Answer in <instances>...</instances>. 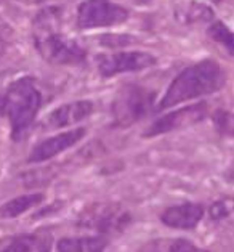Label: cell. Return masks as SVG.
<instances>
[{"instance_id":"obj_10","label":"cell","mask_w":234,"mask_h":252,"mask_svg":"<svg viewBox=\"0 0 234 252\" xmlns=\"http://www.w3.org/2000/svg\"><path fill=\"white\" fill-rule=\"evenodd\" d=\"M93 113V103L87 100L66 103L57 108L47 116V126L50 128H61L67 126H74L77 122L87 119Z\"/></svg>"},{"instance_id":"obj_13","label":"cell","mask_w":234,"mask_h":252,"mask_svg":"<svg viewBox=\"0 0 234 252\" xmlns=\"http://www.w3.org/2000/svg\"><path fill=\"white\" fill-rule=\"evenodd\" d=\"M44 199H45V196L42 193L24 194V196H18V198L10 199L8 202H5L3 206H0V220L20 217V215H23L26 211H29V209L42 204Z\"/></svg>"},{"instance_id":"obj_2","label":"cell","mask_w":234,"mask_h":252,"mask_svg":"<svg viewBox=\"0 0 234 252\" xmlns=\"http://www.w3.org/2000/svg\"><path fill=\"white\" fill-rule=\"evenodd\" d=\"M58 11L52 8L40 13L35 23V47L48 63L59 66H79L87 60V52L76 40L66 37L57 29Z\"/></svg>"},{"instance_id":"obj_3","label":"cell","mask_w":234,"mask_h":252,"mask_svg":"<svg viewBox=\"0 0 234 252\" xmlns=\"http://www.w3.org/2000/svg\"><path fill=\"white\" fill-rule=\"evenodd\" d=\"M42 95L32 79L21 77L8 85L2 100V113L11 127V138L21 140L40 109Z\"/></svg>"},{"instance_id":"obj_4","label":"cell","mask_w":234,"mask_h":252,"mask_svg":"<svg viewBox=\"0 0 234 252\" xmlns=\"http://www.w3.org/2000/svg\"><path fill=\"white\" fill-rule=\"evenodd\" d=\"M154 94L138 85H127L116 95L113 116L119 126H130L143 119L149 113Z\"/></svg>"},{"instance_id":"obj_19","label":"cell","mask_w":234,"mask_h":252,"mask_svg":"<svg viewBox=\"0 0 234 252\" xmlns=\"http://www.w3.org/2000/svg\"><path fill=\"white\" fill-rule=\"evenodd\" d=\"M133 2H135V3H147L149 0H133Z\"/></svg>"},{"instance_id":"obj_8","label":"cell","mask_w":234,"mask_h":252,"mask_svg":"<svg viewBox=\"0 0 234 252\" xmlns=\"http://www.w3.org/2000/svg\"><path fill=\"white\" fill-rule=\"evenodd\" d=\"M205 114H207L205 103L193 104V106H188L183 109H176V111L164 116V118L154 122V124L146 130L145 137H156V135H162V133H167L172 130H176V128L188 127L191 124H196V122L202 121L205 118Z\"/></svg>"},{"instance_id":"obj_6","label":"cell","mask_w":234,"mask_h":252,"mask_svg":"<svg viewBox=\"0 0 234 252\" xmlns=\"http://www.w3.org/2000/svg\"><path fill=\"white\" fill-rule=\"evenodd\" d=\"M128 20V11L111 0H85L77 8V28L93 29L120 24Z\"/></svg>"},{"instance_id":"obj_1","label":"cell","mask_w":234,"mask_h":252,"mask_svg":"<svg viewBox=\"0 0 234 252\" xmlns=\"http://www.w3.org/2000/svg\"><path fill=\"white\" fill-rule=\"evenodd\" d=\"M225 81L226 74L217 61H199L193 66H188L174 79V82L169 85L167 92L159 103V108L167 109L175 104L194 100V98L215 94L223 87Z\"/></svg>"},{"instance_id":"obj_5","label":"cell","mask_w":234,"mask_h":252,"mask_svg":"<svg viewBox=\"0 0 234 252\" xmlns=\"http://www.w3.org/2000/svg\"><path fill=\"white\" fill-rule=\"evenodd\" d=\"M130 220V214L117 204H93L79 215V226L109 235L127 228Z\"/></svg>"},{"instance_id":"obj_11","label":"cell","mask_w":234,"mask_h":252,"mask_svg":"<svg viewBox=\"0 0 234 252\" xmlns=\"http://www.w3.org/2000/svg\"><path fill=\"white\" fill-rule=\"evenodd\" d=\"M202 217H204V207L194 202H186V204L169 207L161 215V220L170 228L193 230L199 225Z\"/></svg>"},{"instance_id":"obj_9","label":"cell","mask_w":234,"mask_h":252,"mask_svg":"<svg viewBox=\"0 0 234 252\" xmlns=\"http://www.w3.org/2000/svg\"><path fill=\"white\" fill-rule=\"evenodd\" d=\"M85 128H74V130H67L63 133H58L55 137H50L39 143L30 153L28 158L29 162H44L52 159L55 156L61 155L63 151L72 148L74 145L79 143L85 137Z\"/></svg>"},{"instance_id":"obj_12","label":"cell","mask_w":234,"mask_h":252,"mask_svg":"<svg viewBox=\"0 0 234 252\" xmlns=\"http://www.w3.org/2000/svg\"><path fill=\"white\" fill-rule=\"evenodd\" d=\"M108 243L101 236L63 238L57 244L58 252H106Z\"/></svg>"},{"instance_id":"obj_18","label":"cell","mask_w":234,"mask_h":252,"mask_svg":"<svg viewBox=\"0 0 234 252\" xmlns=\"http://www.w3.org/2000/svg\"><path fill=\"white\" fill-rule=\"evenodd\" d=\"M32 252H50V248H48L47 244H40L39 248H37V244H35V248Z\"/></svg>"},{"instance_id":"obj_16","label":"cell","mask_w":234,"mask_h":252,"mask_svg":"<svg viewBox=\"0 0 234 252\" xmlns=\"http://www.w3.org/2000/svg\"><path fill=\"white\" fill-rule=\"evenodd\" d=\"M208 34H210L217 42L223 44L230 53L233 52V35H231V31L228 29L225 24H221V23L213 24V26L210 28V31H208Z\"/></svg>"},{"instance_id":"obj_14","label":"cell","mask_w":234,"mask_h":252,"mask_svg":"<svg viewBox=\"0 0 234 252\" xmlns=\"http://www.w3.org/2000/svg\"><path fill=\"white\" fill-rule=\"evenodd\" d=\"M143 252H208L202 248H198L196 244L186 241V239H162L156 241Z\"/></svg>"},{"instance_id":"obj_15","label":"cell","mask_w":234,"mask_h":252,"mask_svg":"<svg viewBox=\"0 0 234 252\" xmlns=\"http://www.w3.org/2000/svg\"><path fill=\"white\" fill-rule=\"evenodd\" d=\"M37 244L35 236H18L2 252H32Z\"/></svg>"},{"instance_id":"obj_7","label":"cell","mask_w":234,"mask_h":252,"mask_svg":"<svg viewBox=\"0 0 234 252\" xmlns=\"http://www.w3.org/2000/svg\"><path fill=\"white\" fill-rule=\"evenodd\" d=\"M156 58L146 52H119L104 55L98 60V71L103 77H113L122 72L143 71L156 64Z\"/></svg>"},{"instance_id":"obj_17","label":"cell","mask_w":234,"mask_h":252,"mask_svg":"<svg viewBox=\"0 0 234 252\" xmlns=\"http://www.w3.org/2000/svg\"><path fill=\"white\" fill-rule=\"evenodd\" d=\"M230 214H231V202L230 201L221 199V201H217L210 207V215H212V219H215V220L225 219Z\"/></svg>"}]
</instances>
